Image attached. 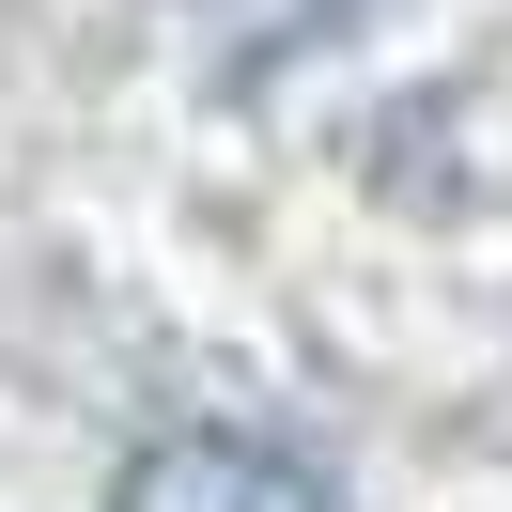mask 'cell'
Returning a JSON list of instances; mask_svg holds the SVG:
<instances>
[{"label": "cell", "instance_id": "obj_1", "mask_svg": "<svg viewBox=\"0 0 512 512\" xmlns=\"http://www.w3.org/2000/svg\"><path fill=\"white\" fill-rule=\"evenodd\" d=\"M109 512H342V481H326L311 450H280V435H218V419H187V435H140V450H125Z\"/></svg>", "mask_w": 512, "mask_h": 512}]
</instances>
